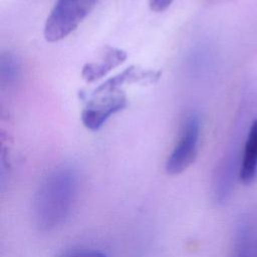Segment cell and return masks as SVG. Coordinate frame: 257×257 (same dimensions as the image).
I'll list each match as a JSON object with an SVG mask.
<instances>
[{"label":"cell","mask_w":257,"mask_h":257,"mask_svg":"<svg viewBox=\"0 0 257 257\" xmlns=\"http://www.w3.org/2000/svg\"><path fill=\"white\" fill-rule=\"evenodd\" d=\"M78 191V176L69 167L52 171L42 181L34 197L33 218L42 232L62 225L69 216Z\"/></svg>","instance_id":"obj_1"},{"label":"cell","mask_w":257,"mask_h":257,"mask_svg":"<svg viewBox=\"0 0 257 257\" xmlns=\"http://www.w3.org/2000/svg\"><path fill=\"white\" fill-rule=\"evenodd\" d=\"M98 0H57L43 29L48 42H58L72 33L95 7Z\"/></svg>","instance_id":"obj_2"},{"label":"cell","mask_w":257,"mask_h":257,"mask_svg":"<svg viewBox=\"0 0 257 257\" xmlns=\"http://www.w3.org/2000/svg\"><path fill=\"white\" fill-rule=\"evenodd\" d=\"M201 132V121L197 113L187 115L179 140L166 162L169 175H179L186 171L196 160Z\"/></svg>","instance_id":"obj_3"},{"label":"cell","mask_w":257,"mask_h":257,"mask_svg":"<svg viewBox=\"0 0 257 257\" xmlns=\"http://www.w3.org/2000/svg\"><path fill=\"white\" fill-rule=\"evenodd\" d=\"M126 96L123 90H115L100 94H91L81 111V121L90 131L99 130L106 120L126 106Z\"/></svg>","instance_id":"obj_4"},{"label":"cell","mask_w":257,"mask_h":257,"mask_svg":"<svg viewBox=\"0 0 257 257\" xmlns=\"http://www.w3.org/2000/svg\"><path fill=\"white\" fill-rule=\"evenodd\" d=\"M161 76V71H156L152 69H144L135 65H132L118 74L109 77L104 82L99 84L91 94H100L109 91L119 90L120 87L128 83L145 82L154 83Z\"/></svg>","instance_id":"obj_5"},{"label":"cell","mask_w":257,"mask_h":257,"mask_svg":"<svg viewBox=\"0 0 257 257\" xmlns=\"http://www.w3.org/2000/svg\"><path fill=\"white\" fill-rule=\"evenodd\" d=\"M126 57L127 54L124 50L106 46L99 61L88 62L82 67L81 76L88 83L94 82L124 62Z\"/></svg>","instance_id":"obj_6"},{"label":"cell","mask_w":257,"mask_h":257,"mask_svg":"<svg viewBox=\"0 0 257 257\" xmlns=\"http://www.w3.org/2000/svg\"><path fill=\"white\" fill-rule=\"evenodd\" d=\"M257 178V117L251 123L239 166V179L244 185L252 184Z\"/></svg>","instance_id":"obj_7"},{"label":"cell","mask_w":257,"mask_h":257,"mask_svg":"<svg viewBox=\"0 0 257 257\" xmlns=\"http://www.w3.org/2000/svg\"><path fill=\"white\" fill-rule=\"evenodd\" d=\"M255 232L249 220L243 219L237 226L232 257H256Z\"/></svg>","instance_id":"obj_8"},{"label":"cell","mask_w":257,"mask_h":257,"mask_svg":"<svg viewBox=\"0 0 257 257\" xmlns=\"http://www.w3.org/2000/svg\"><path fill=\"white\" fill-rule=\"evenodd\" d=\"M21 75V62L16 54L7 51L1 54L0 58V77L5 85H12Z\"/></svg>","instance_id":"obj_9"},{"label":"cell","mask_w":257,"mask_h":257,"mask_svg":"<svg viewBox=\"0 0 257 257\" xmlns=\"http://www.w3.org/2000/svg\"><path fill=\"white\" fill-rule=\"evenodd\" d=\"M62 257H107L103 252L95 249L74 250L64 254Z\"/></svg>","instance_id":"obj_10"},{"label":"cell","mask_w":257,"mask_h":257,"mask_svg":"<svg viewBox=\"0 0 257 257\" xmlns=\"http://www.w3.org/2000/svg\"><path fill=\"white\" fill-rule=\"evenodd\" d=\"M174 0H149L150 8L154 12H163L169 8Z\"/></svg>","instance_id":"obj_11"}]
</instances>
